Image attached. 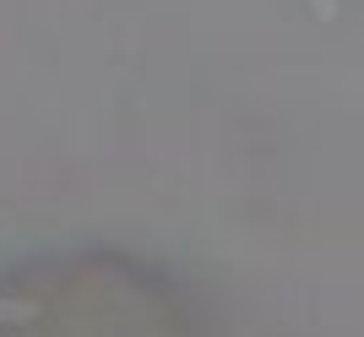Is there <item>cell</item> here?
I'll use <instances>...</instances> for the list:
<instances>
[{"instance_id":"cell-1","label":"cell","mask_w":364,"mask_h":337,"mask_svg":"<svg viewBox=\"0 0 364 337\" xmlns=\"http://www.w3.org/2000/svg\"><path fill=\"white\" fill-rule=\"evenodd\" d=\"M310 6H316L321 22H332V16H337V0H310Z\"/></svg>"}]
</instances>
